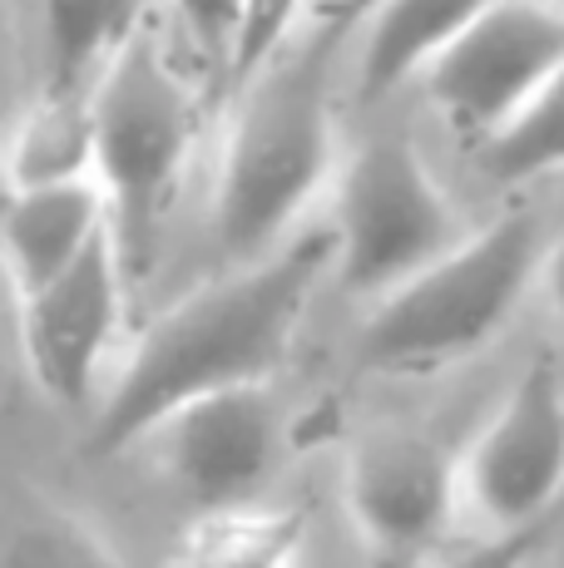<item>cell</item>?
<instances>
[{
	"mask_svg": "<svg viewBox=\"0 0 564 568\" xmlns=\"http://www.w3.org/2000/svg\"><path fill=\"white\" fill-rule=\"evenodd\" d=\"M338 267V233L318 227L203 282L139 336L90 425V455L134 450L169 410L228 386H263L288 362L312 292Z\"/></svg>",
	"mask_w": 564,
	"mask_h": 568,
	"instance_id": "1",
	"label": "cell"
},
{
	"mask_svg": "<svg viewBox=\"0 0 564 568\" xmlns=\"http://www.w3.org/2000/svg\"><path fill=\"white\" fill-rule=\"evenodd\" d=\"M332 173V36L282 50L243 80L213 183V237L253 262L288 237Z\"/></svg>",
	"mask_w": 564,
	"mask_h": 568,
	"instance_id": "2",
	"label": "cell"
},
{
	"mask_svg": "<svg viewBox=\"0 0 564 568\" xmlns=\"http://www.w3.org/2000/svg\"><path fill=\"white\" fill-rule=\"evenodd\" d=\"M545 253L550 233L530 207L465 233L376 297L362 326V362L376 371H441L475 356L520 312L545 272Z\"/></svg>",
	"mask_w": 564,
	"mask_h": 568,
	"instance_id": "3",
	"label": "cell"
},
{
	"mask_svg": "<svg viewBox=\"0 0 564 568\" xmlns=\"http://www.w3.org/2000/svg\"><path fill=\"white\" fill-rule=\"evenodd\" d=\"M193 139V84L173 70L149 26H139L90 90V173L110 199V233L129 277L154 253L159 217L183 179Z\"/></svg>",
	"mask_w": 564,
	"mask_h": 568,
	"instance_id": "4",
	"label": "cell"
},
{
	"mask_svg": "<svg viewBox=\"0 0 564 568\" xmlns=\"http://www.w3.org/2000/svg\"><path fill=\"white\" fill-rule=\"evenodd\" d=\"M338 277L382 297L465 237L451 193L406 134H376L346 159L338 189Z\"/></svg>",
	"mask_w": 564,
	"mask_h": 568,
	"instance_id": "5",
	"label": "cell"
},
{
	"mask_svg": "<svg viewBox=\"0 0 564 568\" xmlns=\"http://www.w3.org/2000/svg\"><path fill=\"white\" fill-rule=\"evenodd\" d=\"M564 64V10L550 0H491L421 80L455 129L491 139Z\"/></svg>",
	"mask_w": 564,
	"mask_h": 568,
	"instance_id": "6",
	"label": "cell"
},
{
	"mask_svg": "<svg viewBox=\"0 0 564 568\" xmlns=\"http://www.w3.org/2000/svg\"><path fill=\"white\" fill-rule=\"evenodd\" d=\"M564 495V381L555 362H530L461 460V499L491 529L555 515Z\"/></svg>",
	"mask_w": 564,
	"mask_h": 568,
	"instance_id": "7",
	"label": "cell"
},
{
	"mask_svg": "<svg viewBox=\"0 0 564 568\" xmlns=\"http://www.w3.org/2000/svg\"><path fill=\"white\" fill-rule=\"evenodd\" d=\"M124 257L114 247V233H104L70 272L16 302L26 371L56 406L74 410L94 396L100 366L114 346L119 316H124Z\"/></svg>",
	"mask_w": 564,
	"mask_h": 568,
	"instance_id": "8",
	"label": "cell"
},
{
	"mask_svg": "<svg viewBox=\"0 0 564 568\" xmlns=\"http://www.w3.org/2000/svg\"><path fill=\"white\" fill-rule=\"evenodd\" d=\"M139 445H149L154 465L199 505H238L278 465V400L268 396V381L213 390L169 410Z\"/></svg>",
	"mask_w": 564,
	"mask_h": 568,
	"instance_id": "9",
	"label": "cell"
},
{
	"mask_svg": "<svg viewBox=\"0 0 564 568\" xmlns=\"http://www.w3.org/2000/svg\"><path fill=\"white\" fill-rule=\"evenodd\" d=\"M352 524L372 549L416 554L446 534L461 499V465L436 440L411 430H382L352 450L342 469Z\"/></svg>",
	"mask_w": 564,
	"mask_h": 568,
	"instance_id": "10",
	"label": "cell"
},
{
	"mask_svg": "<svg viewBox=\"0 0 564 568\" xmlns=\"http://www.w3.org/2000/svg\"><path fill=\"white\" fill-rule=\"evenodd\" d=\"M110 233V199L94 173L10 183L0 203V267L10 292L30 297Z\"/></svg>",
	"mask_w": 564,
	"mask_h": 568,
	"instance_id": "11",
	"label": "cell"
},
{
	"mask_svg": "<svg viewBox=\"0 0 564 568\" xmlns=\"http://www.w3.org/2000/svg\"><path fill=\"white\" fill-rule=\"evenodd\" d=\"M485 6L491 0H376L362 30V60H356L362 100L372 104L396 84L421 80Z\"/></svg>",
	"mask_w": 564,
	"mask_h": 568,
	"instance_id": "12",
	"label": "cell"
},
{
	"mask_svg": "<svg viewBox=\"0 0 564 568\" xmlns=\"http://www.w3.org/2000/svg\"><path fill=\"white\" fill-rule=\"evenodd\" d=\"M144 0H40L46 94H90L110 54L134 36Z\"/></svg>",
	"mask_w": 564,
	"mask_h": 568,
	"instance_id": "13",
	"label": "cell"
},
{
	"mask_svg": "<svg viewBox=\"0 0 564 568\" xmlns=\"http://www.w3.org/2000/svg\"><path fill=\"white\" fill-rule=\"evenodd\" d=\"M302 515L298 509L209 505L193 529H183L173 568H302Z\"/></svg>",
	"mask_w": 564,
	"mask_h": 568,
	"instance_id": "14",
	"label": "cell"
},
{
	"mask_svg": "<svg viewBox=\"0 0 564 568\" xmlns=\"http://www.w3.org/2000/svg\"><path fill=\"white\" fill-rule=\"evenodd\" d=\"M481 169L495 183H535L564 173V64L530 94L515 119L481 139Z\"/></svg>",
	"mask_w": 564,
	"mask_h": 568,
	"instance_id": "15",
	"label": "cell"
},
{
	"mask_svg": "<svg viewBox=\"0 0 564 568\" xmlns=\"http://www.w3.org/2000/svg\"><path fill=\"white\" fill-rule=\"evenodd\" d=\"M0 568H119L94 529L80 519H30L0 544Z\"/></svg>",
	"mask_w": 564,
	"mask_h": 568,
	"instance_id": "16",
	"label": "cell"
},
{
	"mask_svg": "<svg viewBox=\"0 0 564 568\" xmlns=\"http://www.w3.org/2000/svg\"><path fill=\"white\" fill-rule=\"evenodd\" d=\"M302 10H308V0H248L243 36H238V54H233V80H248L273 54L288 50V36Z\"/></svg>",
	"mask_w": 564,
	"mask_h": 568,
	"instance_id": "17",
	"label": "cell"
},
{
	"mask_svg": "<svg viewBox=\"0 0 564 568\" xmlns=\"http://www.w3.org/2000/svg\"><path fill=\"white\" fill-rule=\"evenodd\" d=\"M173 10H179L183 36L193 40V50L233 70V54H238V36H243L248 0H173Z\"/></svg>",
	"mask_w": 564,
	"mask_h": 568,
	"instance_id": "18",
	"label": "cell"
},
{
	"mask_svg": "<svg viewBox=\"0 0 564 568\" xmlns=\"http://www.w3.org/2000/svg\"><path fill=\"white\" fill-rule=\"evenodd\" d=\"M545 534H550V519L520 524V529H495L491 539L451 554L441 568H530V559H535L540 544H545Z\"/></svg>",
	"mask_w": 564,
	"mask_h": 568,
	"instance_id": "19",
	"label": "cell"
},
{
	"mask_svg": "<svg viewBox=\"0 0 564 568\" xmlns=\"http://www.w3.org/2000/svg\"><path fill=\"white\" fill-rule=\"evenodd\" d=\"M540 282H545L550 302H555V312L564 322V227L550 237V253H545V272H540Z\"/></svg>",
	"mask_w": 564,
	"mask_h": 568,
	"instance_id": "20",
	"label": "cell"
},
{
	"mask_svg": "<svg viewBox=\"0 0 564 568\" xmlns=\"http://www.w3.org/2000/svg\"><path fill=\"white\" fill-rule=\"evenodd\" d=\"M302 568H338V564H332V559H308Z\"/></svg>",
	"mask_w": 564,
	"mask_h": 568,
	"instance_id": "21",
	"label": "cell"
},
{
	"mask_svg": "<svg viewBox=\"0 0 564 568\" xmlns=\"http://www.w3.org/2000/svg\"><path fill=\"white\" fill-rule=\"evenodd\" d=\"M6 193H10V173H0V203H6Z\"/></svg>",
	"mask_w": 564,
	"mask_h": 568,
	"instance_id": "22",
	"label": "cell"
},
{
	"mask_svg": "<svg viewBox=\"0 0 564 568\" xmlns=\"http://www.w3.org/2000/svg\"><path fill=\"white\" fill-rule=\"evenodd\" d=\"M550 6H560V10H564V0H550Z\"/></svg>",
	"mask_w": 564,
	"mask_h": 568,
	"instance_id": "23",
	"label": "cell"
},
{
	"mask_svg": "<svg viewBox=\"0 0 564 568\" xmlns=\"http://www.w3.org/2000/svg\"><path fill=\"white\" fill-rule=\"evenodd\" d=\"M318 6H332V0H318Z\"/></svg>",
	"mask_w": 564,
	"mask_h": 568,
	"instance_id": "24",
	"label": "cell"
}]
</instances>
